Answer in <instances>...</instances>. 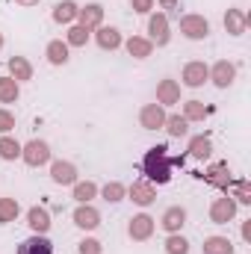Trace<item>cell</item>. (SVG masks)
Instances as JSON below:
<instances>
[{"label": "cell", "mask_w": 251, "mask_h": 254, "mask_svg": "<svg viewBox=\"0 0 251 254\" xmlns=\"http://www.w3.org/2000/svg\"><path fill=\"white\" fill-rule=\"evenodd\" d=\"M166 151H169L166 145H154L145 154V160H142V169H145V175L154 184H169L172 181V166H184V154L181 157H169Z\"/></svg>", "instance_id": "obj_1"}, {"label": "cell", "mask_w": 251, "mask_h": 254, "mask_svg": "<svg viewBox=\"0 0 251 254\" xmlns=\"http://www.w3.org/2000/svg\"><path fill=\"white\" fill-rule=\"evenodd\" d=\"M21 157H24L27 166H45V163L51 160V148H48V142L33 139L27 148H21Z\"/></svg>", "instance_id": "obj_2"}, {"label": "cell", "mask_w": 251, "mask_h": 254, "mask_svg": "<svg viewBox=\"0 0 251 254\" xmlns=\"http://www.w3.org/2000/svg\"><path fill=\"white\" fill-rule=\"evenodd\" d=\"M234 213H237V204H234L231 195H228V198H216L213 207H210V219H213L216 225H228V222L234 219Z\"/></svg>", "instance_id": "obj_3"}, {"label": "cell", "mask_w": 251, "mask_h": 254, "mask_svg": "<svg viewBox=\"0 0 251 254\" xmlns=\"http://www.w3.org/2000/svg\"><path fill=\"white\" fill-rule=\"evenodd\" d=\"M181 33L187 39H204L210 33V24L201 15H187V18H181Z\"/></svg>", "instance_id": "obj_4"}, {"label": "cell", "mask_w": 251, "mask_h": 254, "mask_svg": "<svg viewBox=\"0 0 251 254\" xmlns=\"http://www.w3.org/2000/svg\"><path fill=\"white\" fill-rule=\"evenodd\" d=\"M139 122H142L145 130H157V127L166 125V113H163V107H160V104H148V107H142Z\"/></svg>", "instance_id": "obj_5"}, {"label": "cell", "mask_w": 251, "mask_h": 254, "mask_svg": "<svg viewBox=\"0 0 251 254\" xmlns=\"http://www.w3.org/2000/svg\"><path fill=\"white\" fill-rule=\"evenodd\" d=\"M148 33H151V45L157 42V45H166L169 42V21H166V15H151V21H148Z\"/></svg>", "instance_id": "obj_6"}, {"label": "cell", "mask_w": 251, "mask_h": 254, "mask_svg": "<svg viewBox=\"0 0 251 254\" xmlns=\"http://www.w3.org/2000/svg\"><path fill=\"white\" fill-rule=\"evenodd\" d=\"M207 184H213V187H219V190H228V184H231V172H228V163H216V166H210L204 175H201Z\"/></svg>", "instance_id": "obj_7"}, {"label": "cell", "mask_w": 251, "mask_h": 254, "mask_svg": "<svg viewBox=\"0 0 251 254\" xmlns=\"http://www.w3.org/2000/svg\"><path fill=\"white\" fill-rule=\"evenodd\" d=\"M74 225H77V228H83V231H92V228H98V225H101V216H98V210H92V207L80 204V207L74 210Z\"/></svg>", "instance_id": "obj_8"}, {"label": "cell", "mask_w": 251, "mask_h": 254, "mask_svg": "<svg viewBox=\"0 0 251 254\" xmlns=\"http://www.w3.org/2000/svg\"><path fill=\"white\" fill-rule=\"evenodd\" d=\"M207 77H210V68L204 63H189L187 68H184V83H187L189 89H198Z\"/></svg>", "instance_id": "obj_9"}, {"label": "cell", "mask_w": 251, "mask_h": 254, "mask_svg": "<svg viewBox=\"0 0 251 254\" xmlns=\"http://www.w3.org/2000/svg\"><path fill=\"white\" fill-rule=\"evenodd\" d=\"M18 254H54V246H51V240H45L42 234H36V237L24 240L18 246Z\"/></svg>", "instance_id": "obj_10"}, {"label": "cell", "mask_w": 251, "mask_h": 254, "mask_svg": "<svg viewBox=\"0 0 251 254\" xmlns=\"http://www.w3.org/2000/svg\"><path fill=\"white\" fill-rule=\"evenodd\" d=\"M127 231H130V237H133V240H148V237H151V231H154V219H151V216H145V213H142V216H133Z\"/></svg>", "instance_id": "obj_11"}, {"label": "cell", "mask_w": 251, "mask_h": 254, "mask_svg": "<svg viewBox=\"0 0 251 254\" xmlns=\"http://www.w3.org/2000/svg\"><path fill=\"white\" fill-rule=\"evenodd\" d=\"M77 15H80V27L92 30V27L101 24V18H104V6H101V3H89V6H83Z\"/></svg>", "instance_id": "obj_12"}, {"label": "cell", "mask_w": 251, "mask_h": 254, "mask_svg": "<svg viewBox=\"0 0 251 254\" xmlns=\"http://www.w3.org/2000/svg\"><path fill=\"white\" fill-rule=\"evenodd\" d=\"M27 225H30L36 234H45V231L51 228V213H48L45 207H33V210L27 213Z\"/></svg>", "instance_id": "obj_13"}, {"label": "cell", "mask_w": 251, "mask_h": 254, "mask_svg": "<svg viewBox=\"0 0 251 254\" xmlns=\"http://www.w3.org/2000/svg\"><path fill=\"white\" fill-rule=\"evenodd\" d=\"M51 175H54V181H57V184H63V187L77 184V169H74L71 163H63V160L51 166Z\"/></svg>", "instance_id": "obj_14"}, {"label": "cell", "mask_w": 251, "mask_h": 254, "mask_svg": "<svg viewBox=\"0 0 251 254\" xmlns=\"http://www.w3.org/2000/svg\"><path fill=\"white\" fill-rule=\"evenodd\" d=\"M157 101H160V104H178V101H181V86H178L175 80H163V83L157 86Z\"/></svg>", "instance_id": "obj_15"}, {"label": "cell", "mask_w": 251, "mask_h": 254, "mask_svg": "<svg viewBox=\"0 0 251 254\" xmlns=\"http://www.w3.org/2000/svg\"><path fill=\"white\" fill-rule=\"evenodd\" d=\"M184 222H187V213H184V207H169V210L163 213V228H166L169 234L181 231V228H184Z\"/></svg>", "instance_id": "obj_16"}, {"label": "cell", "mask_w": 251, "mask_h": 254, "mask_svg": "<svg viewBox=\"0 0 251 254\" xmlns=\"http://www.w3.org/2000/svg\"><path fill=\"white\" fill-rule=\"evenodd\" d=\"M130 198L139 204V207H148L157 195H154V187L151 184H145V181H136L133 187H130Z\"/></svg>", "instance_id": "obj_17"}, {"label": "cell", "mask_w": 251, "mask_h": 254, "mask_svg": "<svg viewBox=\"0 0 251 254\" xmlns=\"http://www.w3.org/2000/svg\"><path fill=\"white\" fill-rule=\"evenodd\" d=\"M234 74H237V68L231 63H216V68H213V83L225 89V86L234 83Z\"/></svg>", "instance_id": "obj_18"}, {"label": "cell", "mask_w": 251, "mask_h": 254, "mask_svg": "<svg viewBox=\"0 0 251 254\" xmlns=\"http://www.w3.org/2000/svg\"><path fill=\"white\" fill-rule=\"evenodd\" d=\"M98 45H101L104 51H116V48L122 45L119 30H113V27H101V30H98Z\"/></svg>", "instance_id": "obj_19"}, {"label": "cell", "mask_w": 251, "mask_h": 254, "mask_svg": "<svg viewBox=\"0 0 251 254\" xmlns=\"http://www.w3.org/2000/svg\"><path fill=\"white\" fill-rule=\"evenodd\" d=\"M9 71H12V80H30L33 77V65L24 57H12L9 60Z\"/></svg>", "instance_id": "obj_20"}, {"label": "cell", "mask_w": 251, "mask_h": 254, "mask_svg": "<svg viewBox=\"0 0 251 254\" xmlns=\"http://www.w3.org/2000/svg\"><path fill=\"white\" fill-rule=\"evenodd\" d=\"M77 3H71V0H63V3H57L54 6V21H60V24H68V21H74L77 18Z\"/></svg>", "instance_id": "obj_21"}, {"label": "cell", "mask_w": 251, "mask_h": 254, "mask_svg": "<svg viewBox=\"0 0 251 254\" xmlns=\"http://www.w3.org/2000/svg\"><path fill=\"white\" fill-rule=\"evenodd\" d=\"M204 254H234V246L225 237H210L204 240Z\"/></svg>", "instance_id": "obj_22"}, {"label": "cell", "mask_w": 251, "mask_h": 254, "mask_svg": "<svg viewBox=\"0 0 251 254\" xmlns=\"http://www.w3.org/2000/svg\"><path fill=\"white\" fill-rule=\"evenodd\" d=\"M151 42L148 39H139V36H133L130 42H127V54L130 57H136V60H145V57H151Z\"/></svg>", "instance_id": "obj_23"}, {"label": "cell", "mask_w": 251, "mask_h": 254, "mask_svg": "<svg viewBox=\"0 0 251 254\" xmlns=\"http://www.w3.org/2000/svg\"><path fill=\"white\" fill-rule=\"evenodd\" d=\"M225 27H228V33H231V36H240V33L246 30V18H243V12L228 9V15H225Z\"/></svg>", "instance_id": "obj_24"}, {"label": "cell", "mask_w": 251, "mask_h": 254, "mask_svg": "<svg viewBox=\"0 0 251 254\" xmlns=\"http://www.w3.org/2000/svg\"><path fill=\"white\" fill-rule=\"evenodd\" d=\"M210 148H213V145H210L207 136H195V139L189 142V154H192L195 160H207V157H210Z\"/></svg>", "instance_id": "obj_25"}, {"label": "cell", "mask_w": 251, "mask_h": 254, "mask_svg": "<svg viewBox=\"0 0 251 254\" xmlns=\"http://www.w3.org/2000/svg\"><path fill=\"white\" fill-rule=\"evenodd\" d=\"M0 101L3 104H15L18 101V83L12 77H0Z\"/></svg>", "instance_id": "obj_26"}, {"label": "cell", "mask_w": 251, "mask_h": 254, "mask_svg": "<svg viewBox=\"0 0 251 254\" xmlns=\"http://www.w3.org/2000/svg\"><path fill=\"white\" fill-rule=\"evenodd\" d=\"M48 60L54 65H65L68 63V45H63V42H51L48 45Z\"/></svg>", "instance_id": "obj_27"}, {"label": "cell", "mask_w": 251, "mask_h": 254, "mask_svg": "<svg viewBox=\"0 0 251 254\" xmlns=\"http://www.w3.org/2000/svg\"><path fill=\"white\" fill-rule=\"evenodd\" d=\"M15 219H18V201L0 198V222H15Z\"/></svg>", "instance_id": "obj_28"}, {"label": "cell", "mask_w": 251, "mask_h": 254, "mask_svg": "<svg viewBox=\"0 0 251 254\" xmlns=\"http://www.w3.org/2000/svg\"><path fill=\"white\" fill-rule=\"evenodd\" d=\"M0 157H3V160H15V157H21V145H18L15 139L3 136V139H0Z\"/></svg>", "instance_id": "obj_29"}, {"label": "cell", "mask_w": 251, "mask_h": 254, "mask_svg": "<svg viewBox=\"0 0 251 254\" xmlns=\"http://www.w3.org/2000/svg\"><path fill=\"white\" fill-rule=\"evenodd\" d=\"M95 192H98V187H95L92 181H86V184H77V187H74V198H77L80 204H86L89 198H95Z\"/></svg>", "instance_id": "obj_30"}, {"label": "cell", "mask_w": 251, "mask_h": 254, "mask_svg": "<svg viewBox=\"0 0 251 254\" xmlns=\"http://www.w3.org/2000/svg\"><path fill=\"white\" fill-rule=\"evenodd\" d=\"M86 39H89V30H86V27H80V24H77V27H71V30H68V45L83 48V45H86Z\"/></svg>", "instance_id": "obj_31"}, {"label": "cell", "mask_w": 251, "mask_h": 254, "mask_svg": "<svg viewBox=\"0 0 251 254\" xmlns=\"http://www.w3.org/2000/svg\"><path fill=\"white\" fill-rule=\"evenodd\" d=\"M207 113H210V110H207L201 101H189L187 104V116H184V119H187V122H198V119H204Z\"/></svg>", "instance_id": "obj_32"}, {"label": "cell", "mask_w": 251, "mask_h": 254, "mask_svg": "<svg viewBox=\"0 0 251 254\" xmlns=\"http://www.w3.org/2000/svg\"><path fill=\"white\" fill-rule=\"evenodd\" d=\"M166 127H169V133H172V136H178V139H181V136H187V119H181V116H172V119H166Z\"/></svg>", "instance_id": "obj_33"}, {"label": "cell", "mask_w": 251, "mask_h": 254, "mask_svg": "<svg viewBox=\"0 0 251 254\" xmlns=\"http://www.w3.org/2000/svg\"><path fill=\"white\" fill-rule=\"evenodd\" d=\"M166 252H169V254H189V243L184 240V237H169Z\"/></svg>", "instance_id": "obj_34"}, {"label": "cell", "mask_w": 251, "mask_h": 254, "mask_svg": "<svg viewBox=\"0 0 251 254\" xmlns=\"http://www.w3.org/2000/svg\"><path fill=\"white\" fill-rule=\"evenodd\" d=\"M234 195H237V201L251 204V187H249V181H237V184H234Z\"/></svg>", "instance_id": "obj_35"}, {"label": "cell", "mask_w": 251, "mask_h": 254, "mask_svg": "<svg viewBox=\"0 0 251 254\" xmlns=\"http://www.w3.org/2000/svg\"><path fill=\"white\" fill-rule=\"evenodd\" d=\"M104 198H107V201H122V198H125V187H122V184H107V187H104Z\"/></svg>", "instance_id": "obj_36"}, {"label": "cell", "mask_w": 251, "mask_h": 254, "mask_svg": "<svg viewBox=\"0 0 251 254\" xmlns=\"http://www.w3.org/2000/svg\"><path fill=\"white\" fill-rule=\"evenodd\" d=\"M80 254H101V243L98 240H83L80 243Z\"/></svg>", "instance_id": "obj_37"}, {"label": "cell", "mask_w": 251, "mask_h": 254, "mask_svg": "<svg viewBox=\"0 0 251 254\" xmlns=\"http://www.w3.org/2000/svg\"><path fill=\"white\" fill-rule=\"evenodd\" d=\"M12 127H15V119H12V113L0 110V133H9Z\"/></svg>", "instance_id": "obj_38"}, {"label": "cell", "mask_w": 251, "mask_h": 254, "mask_svg": "<svg viewBox=\"0 0 251 254\" xmlns=\"http://www.w3.org/2000/svg\"><path fill=\"white\" fill-rule=\"evenodd\" d=\"M154 6V0H133V12H148Z\"/></svg>", "instance_id": "obj_39"}, {"label": "cell", "mask_w": 251, "mask_h": 254, "mask_svg": "<svg viewBox=\"0 0 251 254\" xmlns=\"http://www.w3.org/2000/svg\"><path fill=\"white\" fill-rule=\"evenodd\" d=\"M243 237H246V240H251V222H246V228H243Z\"/></svg>", "instance_id": "obj_40"}, {"label": "cell", "mask_w": 251, "mask_h": 254, "mask_svg": "<svg viewBox=\"0 0 251 254\" xmlns=\"http://www.w3.org/2000/svg\"><path fill=\"white\" fill-rule=\"evenodd\" d=\"M160 3H163L166 9H175V6H178V0H160Z\"/></svg>", "instance_id": "obj_41"}, {"label": "cell", "mask_w": 251, "mask_h": 254, "mask_svg": "<svg viewBox=\"0 0 251 254\" xmlns=\"http://www.w3.org/2000/svg\"><path fill=\"white\" fill-rule=\"evenodd\" d=\"M15 3H21V6H36L39 0H15Z\"/></svg>", "instance_id": "obj_42"}, {"label": "cell", "mask_w": 251, "mask_h": 254, "mask_svg": "<svg viewBox=\"0 0 251 254\" xmlns=\"http://www.w3.org/2000/svg\"><path fill=\"white\" fill-rule=\"evenodd\" d=\"M0 45H3V36H0Z\"/></svg>", "instance_id": "obj_43"}]
</instances>
